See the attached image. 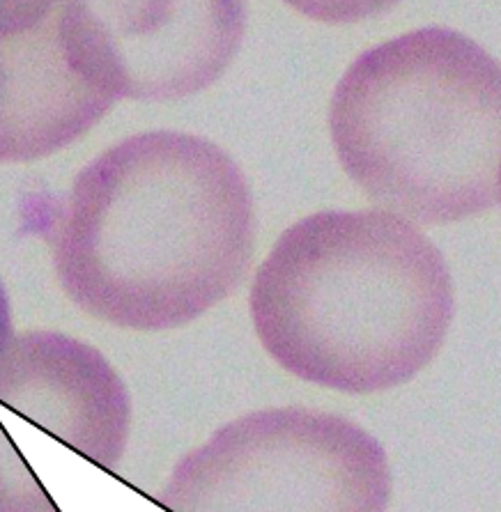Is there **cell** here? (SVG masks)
Masks as SVG:
<instances>
[{"instance_id": "obj_8", "label": "cell", "mask_w": 501, "mask_h": 512, "mask_svg": "<svg viewBox=\"0 0 501 512\" xmlns=\"http://www.w3.org/2000/svg\"><path fill=\"white\" fill-rule=\"evenodd\" d=\"M292 10L325 23H357L389 12L400 0H285Z\"/></svg>"}, {"instance_id": "obj_6", "label": "cell", "mask_w": 501, "mask_h": 512, "mask_svg": "<svg viewBox=\"0 0 501 512\" xmlns=\"http://www.w3.org/2000/svg\"><path fill=\"white\" fill-rule=\"evenodd\" d=\"M67 56L113 99L168 102L210 88L240 51L246 0H63Z\"/></svg>"}, {"instance_id": "obj_5", "label": "cell", "mask_w": 501, "mask_h": 512, "mask_svg": "<svg viewBox=\"0 0 501 512\" xmlns=\"http://www.w3.org/2000/svg\"><path fill=\"white\" fill-rule=\"evenodd\" d=\"M131 395L97 347L26 331L0 354V512H63L53 480L113 471L131 439Z\"/></svg>"}, {"instance_id": "obj_10", "label": "cell", "mask_w": 501, "mask_h": 512, "mask_svg": "<svg viewBox=\"0 0 501 512\" xmlns=\"http://www.w3.org/2000/svg\"><path fill=\"white\" fill-rule=\"evenodd\" d=\"M14 336H17V333H14L10 297H7L5 285L0 281V354H3V349L12 343Z\"/></svg>"}, {"instance_id": "obj_9", "label": "cell", "mask_w": 501, "mask_h": 512, "mask_svg": "<svg viewBox=\"0 0 501 512\" xmlns=\"http://www.w3.org/2000/svg\"><path fill=\"white\" fill-rule=\"evenodd\" d=\"M63 0H0V40L26 33L58 10Z\"/></svg>"}, {"instance_id": "obj_1", "label": "cell", "mask_w": 501, "mask_h": 512, "mask_svg": "<svg viewBox=\"0 0 501 512\" xmlns=\"http://www.w3.org/2000/svg\"><path fill=\"white\" fill-rule=\"evenodd\" d=\"M51 246L58 283L83 313L118 329L173 331L244 283L256 205L219 145L148 131L74 177Z\"/></svg>"}, {"instance_id": "obj_2", "label": "cell", "mask_w": 501, "mask_h": 512, "mask_svg": "<svg viewBox=\"0 0 501 512\" xmlns=\"http://www.w3.org/2000/svg\"><path fill=\"white\" fill-rule=\"evenodd\" d=\"M251 322L276 366L318 389L375 395L410 384L442 352L456 287L439 248L384 209L297 221L262 260Z\"/></svg>"}, {"instance_id": "obj_4", "label": "cell", "mask_w": 501, "mask_h": 512, "mask_svg": "<svg viewBox=\"0 0 501 512\" xmlns=\"http://www.w3.org/2000/svg\"><path fill=\"white\" fill-rule=\"evenodd\" d=\"M387 448L359 423L313 407H265L184 453L157 492L166 512H387Z\"/></svg>"}, {"instance_id": "obj_7", "label": "cell", "mask_w": 501, "mask_h": 512, "mask_svg": "<svg viewBox=\"0 0 501 512\" xmlns=\"http://www.w3.org/2000/svg\"><path fill=\"white\" fill-rule=\"evenodd\" d=\"M113 104L69 60L58 10L0 40V164H28L65 150Z\"/></svg>"}, {"instance_id": "obj_3", "label": "cell", "mask_w": 501, "mask_h": 512, "mask_svg": "<svg viewBox=\"0 0 501 512\" xmlns=\"http://www.w3.org/2000/svg\"><path fill=\"white\" fill-rule=\"evenodd\" d=\"M497 60L451 28L366 51L336 85L331 141L377 209L416 228L451 226L501 203Z\"/></svg>"}]
</instances>
